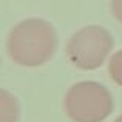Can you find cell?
<instances>
[{
    "label": "cell",
    "mask_w": 122,
    "mask_h": 122,
    "mask_svg": "<svg viewBox=\"0 0 122 122\" xmlns=\"http://www.w3.org/2000/svg\"><path fill=\"white\" fill-rule=\"evenodd\" d=\"M57 48L54 26L43 19L22 20L9 31L6 53L14 63L26 68L42 66L53 59Z\"/></svg>",
    "instance_id": "1"
},
{
    "label": "cell",
    "mask_w": 122,
    "mask_h": 122,
    "mask_svg": "<svg viewBox=\"0 0 122 122\" xmlns=\"http://www.w3.org/2000/svg\"><path fill=\"white\" fill-rule=\"evenodd\" d=\"M63 110L73 122H104L113 113L114 101L102 83L82 81L68 88L63 97Z\"/></svg>",
    "instance_id": "2"
},
{
    "label": "cell",
    "mask_w": 122,
    "mask_h": 122,
    "mask_svg": "<svg viewBox=\"0 0 122 122\" xmlns=\"http://www.w3.org/2000/svg\"><path fill=\"white\" fill-rule=\"evenodd\" d=\"M114 40L105 28L88 25L76 31L66 43V59L71 65L83 71L96 70L107 60Z\"/></svg>",
    "instance_id": "3"
},
{
    "label": "cell",
    "mask_w": 122,
    "mask_h": 122,
    "mask_svg": "<svg viewBox=\"0 0 122 122\" xmlns=\"http://www.w3.org/2000/svg\"><path fill=\"white\" fill-rule=\"evenodd\" d=\"M20 105L14 94L0 88V122H19Z\"/></svg>",
    "instance_id": "4"
},
{
    "label": "cell",
    "mask_w": 122,
    "mask_h": 122,
    "mask_svg": "<svg viewBox=\"0 0 122 122\" xmlns=\"http://www.w3.org/2000/svg\"><path fill=\"white\" fill-rule=\"evenodd\" d=\"M108 74L116 85L122 86V50L116 51L111 56L108 63Z\"/></svg>",
    "instance_id": "5"
},
{
    "label": "cell",
    "mask_w": 122,
    "mask_h": 122,
    "mask_svg": "<svg viewBox=\"0 0 122 122\" xmlns=\"http://www.w3.org/2000/svg\"><path fill=\"white\" fill-rule=\"evenodd\" d=\"M111 11L114 17L122 23V0H111Z\"/></svg>",
    "instance_id": "6"
},
{
    "label": "cell",
    "mask_w": 122,
    "mask_h": 122,
    "mask_svg": "<svg viewBox=\"0 0 122 122\" xmlns=\"http://www.w3.org/2000/svg\"><path fill=\"white\" fill-rule=\"evenodd\" d=\"M113 122H122V114H121V116H117V117H116V119H114Z\"/></svg>",
    "instance_id": "7"
}]
</instances>
